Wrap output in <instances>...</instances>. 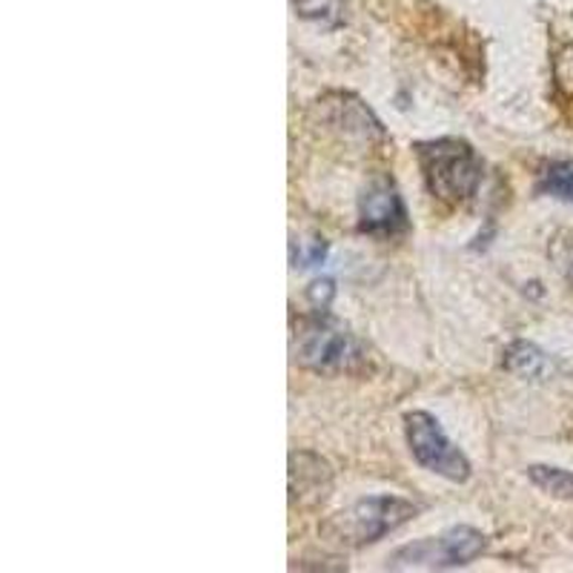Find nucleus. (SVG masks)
Instances as JSON below:
<instances>
[{"label": "nucleus", "instance_id": "1", "mask_svg": "<svg viewBox=\"0 0 573 573\" xmlns=\"http://www.w3.org/2000/svg\"><path fill=\"white\" fill-rule=\"evenodd\" d=\"M421 178L427 192L441 204L459 207L468 204L479 192L482 184V162L468 140L461 138H434L416 144Z\"/></svg>", "mask_w": 573, "mask_h": 573}, {"label": "nucleus", "instance_id": "2", "mask_svg": "<svg viewBox=\"0 0 573 573\" xmlns=\"http://www.w3.org/2000/svg\"><path fill=\"white\" fill-rule=\"evenodd\" d=\"M293 353L299 364L315 373L350 371L362 362V347L356 336L327 310H315V315L301 319L293 338Z\"/></svg>", "mask_w": 573, "mask_h": 573}, {"label": "nucleus", "instance_id": "3", "mask_svg": "<svg viewBox=\"0 0 573 573\" xmlns=\"http://www.w3.org/2000/svg\"><path fill=\"white\" fill-rule=\"evenodd\" d=\"M488 548V536L468 524L450 528L441 536L421 539L413 545L399 548L387 556L390 571H448V567H465L482 556Z\"/></svg>", "mask_w": 573, "mask_h": 573}, {"label": "nucleus", "instance_id": "4", "mask_svg": "<svg viewBox=\"0 0 573 573\" xmlns=\"http://www.w3.org/2000/svg\"><path fill=\"white\" fill-rule=\"evenodd\" d=\"M416 513H419V508L407 502V499L367 497L358 499L350 511L338 513L333 528H336V536L342 539L344 545L364 548L385 539L387 533L399 531L402 524L410 522Z\"/></svg>", "mask_w": 573, "mask_h": 573}, {"label": "nucleus", "instance_id": "5", "mask_svg": "<svg viewBox=\"0 0 573 573\" xmlns=\"http://www.w3.org/2000/svg\"><path fill=\"white\" fill-rule=\"evenodd\" d=\"M405 434L410 445L413 459L419 461L421 468L430 473H439L450 482H468L470 479V461L468 456L456 448L454 441L445 436L439 419L430 413L413 410L405 416Z\"/></svg>", "mask_w": 573, "mask_h": 573}, {"label": "nucleus", "instance_id": "6", "mask_svg": "<svg viewBox=\"0 0 573 573\" xmlns=\"http://www.w3.org/2000/svg\"><path fill=\"white\" fill-rule=\"evenodd\" d=\"M358 227L367 236L393 238L407 230V210L399 187L387 175H376L358 198Z\"/></svg>", "mask_w": 573, "mask_h": 573}, {"label": "nucleus", "instance_id": "7", "mask_svg": "<svg viewBox=\"0 0 573 573\" xmlns=\"http://www.w3.org/2000/svg\"><path fill=\"white\" fill-rule=\"evenodd\" d=\"M319 113L322 121L336 129L344 138H358V140H378L385 138V129H382V121L367 110V104L350 95V92H333V95H324L319 101Z\"/></svg>", "mask_w": 573, "mask_h": 573}, {"label": "nucleus", "instance_id": "8", "mask_svg": "<svg viewBox=\"0 0 573 573\" xmlns=\"http://www.w3.org/2000/svg\"><path fill=\"white\" fill-rule=\"evenodd\" d=\"M330 473L327 461L315 454H293L290 456V502L299 504H319L327 499Z\"/></svg>", "mask_w": 573, "mask_h": 573}, {"label": "nucleus", "instance_id": "9", "mask_svg": "<svg viewBox=\"0 0 573 573\" xmlns=\"http://www.w3.org/2000/svg\"><path fill=\"white\" fill-rule=\"evenodd\" d=\"M502 367L528 382H548L556 376V362L533 342H511L502 353Z\"/></svg>", "mask_w": 573, "mask_h": 573}, {"label": "nucleus", "instance_id": "10", "mask_svg": "<svg viewBox=\"0 0 573 573\" xmlns=\"http://www.w3.org/2000/svg\"><path fill=\"white\" fill-rule=\"evenodd\" d=\"M528 479L536 485L542 493L553 499H565L573 502V473L562 468H551V465H531L528 468Z\"/></svg>", "mask_w": 573, "mask_h": 573}, {"label": "nucleus", "instance_id": "11", "mask_svg": "<svg viewBox=\"0 0 573 573\" xmlns=\"http://www.w3.org/2000/svg\"><path fill=\"white\" fill-rule=\"evenodd\" d=\"M536 189L542 196H553L560 201L573 204V164L571 162H551L539 173Z\"/></svg>", "mask_w": 573, "mask_h": 573}, {"label": "nucleus", "instance_id": "12", "mask_svg": "<svg viewBox=\"0 0 573 573\" xmlns=\"http://www.w3.org/2000/svg\"><path fill=\"white\" fill-rule=\"evenodd\" d=\"M293 9L324 29H338L344 23V0H293Z\"/></svg>", "mask_w": 573, "mask_h": 573}, {"label": "nucleus", "instance_id": "13", "mask_svg": "<svg viewBox=\"0 0 573 573\" xmlns=\"http://www.w3.org/2000/svg\"><path fill=\"white\" fill-rule=\"evenodd\" d=\"M551 261L556 264L565 284L573 290V230H562L551 241Z\"/></svg>", "mask_w": 573, "mask_h": 573}, {"label": "nucleus", "instance_id": "14", "mask_svg": "<svg viewBox=\"0 0 573 573\" xmlns=\"http://www.w3.org/2000/svg\"><path fill=\"white\" fill-rule=\"evenodd\" d=\"M324 259H327V241L324 238H313L308 250H301L299 256H293L295 267H322Z\"/></svg>", "mask_w": 573, "mask_h": 573}, {"label": "nucleus", "instance_id": "15", "mask_svg": "<svg viewBox=\"0 0 573 573\" xmlns=\"http://www.w3.org/2000/svg\"><path fill=\"white\" fill-rule=\"evenodd\" d=\"M333 295H336V284L330 279H322V281H313L308 290V299L313 301L315 310H327L330 301H333Z\"/></svg>", "mask_w": 573, "mask_h": 573}]
</instances>
